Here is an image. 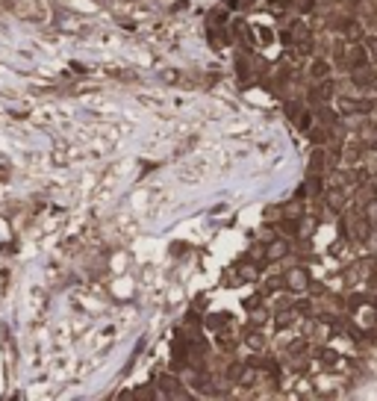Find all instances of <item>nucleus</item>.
<instances>
[{
	"mask_svg": "<svg viewBox=\"0 0 377 401\" xmlns=\"http://www.w3.org/2000/svg\"><path fill=\"white\" fill-rule=\"evenodd\" d=\"M313 3H315V0H301V9H304V12H310V9H313Z\"/></svg>",
	"mask_w": 377,
	"mask_h": 401,
	"instance_id": "obj_23",
	"label": "nucleus"
},
{
	"mask_svg": "<svg viewBox=\"0 0 377 401\" xmlns=\"http://www.w3.org/2000/svg\"><path fill=\"white\" fill-rule=\"evenodd\" d=\"M310 139H313L315 145H324L330 139V133H327V127H315V130H310Z\"/></svg>",
	"mask_w": 377,
	"mask_h": 401,
	"instance_id": "obj_14",
	"label": "nucleus"
},
{
	"mask_svg": "<svg viewBox=\"0 0 377 401\" xmlns=\"http://www.w3.org/2000/svg\"><path fill=\"white\" fill-rule=\"evenodd\" d=\"M339 30H342V33H345L348 38H357V35H360V24H357V21H345V24H342Z\"/></svg>",
	"mask_w": 377,
	"mask_h": 401,
	"instance_id": "obj_15",
	"label": "nucleus"
},
{
	"mask_svg": "<svg viewBox=\"0 0 377 401\" xmlns=\"http://www.w3.org/2000/svg\"><path fill=\"white\" fill-rule=\"evenodd\" d=\"M336 62L348 71H357V68L369 65V53H366V47H360V44H354V47H348V50H339L336 53Z\"/></svg>",
	"mask_w": 377,
	"mask_h": 401,
	"instance_id": "obj_1",
	"label": "nucleus"
},
{
	"mask_svg": "<svg viewBox=\"0 0 377 401\" xmlns=\"http://www.w3.org/2000/svg\"><path fill=\"white\" fill-rule=\"evenodd\" d=\"M242 372H245V366H242V363H230V366H227V381H233V384H239V378H242Z\"/></svg>",
	"mask_w": 377,
	"mask_h": 401,
	"instance_id": "obj_13",
	"label": "nucleus"
},
{
	"mask_svg": "<svg viewBox=\"0 0 377 401\" xmlns=\"http://www.w3.org/2000/svg\"><path fill=\"white\" fill-rule=\"evenodd\" d=\"M280 230H283L286 236H298L301 224H298V218H283V221H280Z\"/></svg>",
	"mask_w": 377,
	"mask_h": 401,
	"instance_id": "obj_11",
	"label": "nucleus"
},
{
	"mask_svg": "<svg viewBox=\"0 0 377 401\" xmlns=\"http://www.w3.org/2000/svg\"><path fill=\"white\" fill-rule=\"evenodd\" d=\"M327 163V157H324V151H315L313 157H310V174H318L321 168Z\"/></svg>",
	"mask_w": 377,
	"mask_h": 401,
	"instance_id": "obj_10",
	"label": "nucleus"
},
{
	"mask_svg": "<svg viewBox=\"0 0 377 401\" xmlns=\"http://www.w3.org/2000/svg\"><path fill=\"white\" fill-rule=\"evenodd\" d=\"M289 254V242L286 239H271L265 248V260H283Z\"/></svg>",
	"mask_w": 377,
	"mask_h": 401,
	"instance_id": "obj_7",
	"label": "nucleus"
},
{
	"mask_svg": "<svg viewBox=\"0 0 377 401\" xmlns=\"http://www.w3.org/2000/svg\"><path fill=\"white\" fill-rule=\"evenodd\" d=\"M310 74H313V80H327V74H330V62L327 59H315L313 65H310Z\"/></svg>",
	"mask_w": 377,
	"mask_h": 401,
	"instance_id": "obj_8",
	"label": "nucleus"
},
{
	"mask_svg": "<svg viewBox=\"0 0 377 401\" xmlns=\"http://www.w3.org/2000/svg\"><path fill=\"white\" fill-rule=\"evenodd\" d=\"M259 41H262V44H268V41H271V38H274V33H271V30H265V27H259Z\"/></svg>",
	"mask_w": 377,
	"mask_h": 401,
	"instance_id": "obj_19",
	"label": "nucleus"
},
{
	"mask_svg": "<svg viewBox=\"0 0 377 401\" xmlns=\"http://www.w3.org/2000/svg\"><path fill=\"white\" fill-rule=\"evenodd\" d=\"M333 92H336V86H333V80H321L315 89H310V103H315V106H321V103H327V100L333 98Z\"/></svg>",
	"mask_w": 377,
	"mask_h": 401,
	"instance_id": "obj_3",
	"label": "nucleus"
},
{
	"mask_svg": "<svg viewBox=\"0 0 377 401\" xmlns=\"http://www.w3.org/2000/svg\"><path fill=\"white\" fill-rule=\"evenodd\" d=\"M366 50H369L372 56H377V35H372V38H366Z\"/></svg>",
	"mask_w": 377,
	"mask_h": 401,
	"instance_id": "obj_20",
	"label": "nucleus"
},
{
	"mask_svg": "<svg viewBox=\"0 0 377 401\" xmlns=\"http://www.w3.org/2000/svg\"><path fill=\"white\" fill-rule=\"evenodd\" d=\"M351 80H354V86H360V89H372L377 83V77H375V71L369 65H363V68H357V71H351Z\"/></svg>",
	"mask_w": 377,
	"mask_h": 401,
	"instance_id": "obj_6",
	"label": "nucleus"
},
{
	"mask_svg": "<svg viewBox=\"0 0 377 401\" xmlns=\"http://www.w3.org/2000/svg\"><path fill=\"white\" fill-rule=\"evenodd\" d=\"M268 3H271V6H274L277 12H283V9H289V0H268Z\"/></svg>",
	"mask_w": 377,
	"mask_h": 401,
	"instance_id": "obj_21",
	"label": "nucleus"
},
{
	"mask_svg": "<svg viewBox=\"0 0 377 401\" xmlns=\"http://www.w3.org/2000/svg\"><path fill=\"white\" fill-rule=\"evenodd\" d=\"M301 112H304V106H301V103H298V100H289V103H286V115H289V118H292V121H295V118H298V115H301Z\"/></svg>",
	"mask_w": 377,
	"mask_h": 401,
	"instance_id": "obj_16",
	"label": "nucleus"
},
{
	"mask_svg": "<svg viewBox=\"0 0 377 401\" xmlns=\"http://www.w3.org/2000/svg\"><path fill=\"white\" fill-rule=\"evenodd\" d=\"M245 342H248V348H253V351H259V348H262V342H265V339H262V334H259V331H256V328H251V331H248V334H245Z\"/></svg>",
	"mask_w": 377,
	"mask_h": 401,
	"instance_id": "obj_9",
	"label": "nucleus"
},
{
	"mask_svg": "<svg viewBox=\"0 0 377 401\" xmlns=\"http://www.w3.org/2000/svg\"><path fill=\"white\" fill-rule=\"evenodd\" d=\"M375 106V100H351V98H339V112L342 115H357V112H369Z\"/></svg>",
	"mask_w": 377,
	"mask_h": 401,
	"instance_id": "obj_4",
	"label": "nucleus"
},
{
	"mask_svg": "<svg viewBox=\"0 0 377 401\" xmlns=\"http://www.w3.org/2000/svg\"><path fill=\"white\" fill-rule=\"evenodd\" d=\"M283 283H286V289H292V292H304V289H310V274H307L304 268H289V271L283 274Z\"/></svg>",
	"mask_w": 377,
	"mask_h": 401,
	"instance_id": "obj_2",
	"label": "nucleus"
},
{
	"mask_svg": "<svg viewBox=\"0 0 377 401\" xmlns=\"http://www.w3.org/2000/svg\"><path fill=\"white\" fill-rule=\"evenodd\" d=\"M227 325H230V313H209V316H203V328L212 331V334L227 331Z\"/></svg>",
	"mask_w": 377,
	"mask_h": 401,
	"instance_id": "obj_5",
	"label": "nucleus"
},
{
	"mask_svg": "<svg viewBox=\"0 0 377 401\" xmlns=\"http://www.w3.org/2000/svg\"><path fill=\"white\" fill-rule=\"evenodd\" d=\"M245 307H248V310H256V307H262V295H251V298L245 301Z\"/></svg>",
	"mask_w": 377,
	"mask_h": 401,
	"instance_id": "obj_18",
	"label": "nucleus"
},
{
	"mask_svg": "<svg viewBox=\"0 0 377 401\" xmlns=\"http://www.w3.org/2000/svg\"><path fill=\"white\" fill-rule=\"evenodd\" d=\"M286 283H283V277H268L265 280V292H277V289H283Z\"/></svg>",
	"mask_w": 377,
	"mask_h": 401,
	"instance_id": "obj_17",
	"label": "nucleus"
},
{
	"mask_svg": "<svg viewBox=\"0 0 377 401\" xmlns=\"http://www.w3.org/2000/svg\"><path fill=\"white\" fill-rule=\"evenodd\" d=\"M333 3H339V0H333Z\"/></svg>",
	"mask_w": 377,
	"mask_h": 401,
	"instance_id": "obj_24",
	"label": "nucleus"
},
{
	"mask_svg": "<svg viewBox=\"0 0 377 401\" xmlns=\"http://www.w3.org/2000/svg\"><path fill=\"white\" fill-rule=\"evenodd\" d=\"M327 203H330L333 209H342V203H345L342 192H339V189H330V192H327Z\"/></svg>",
	"mask_w": 377,
	"mask_h": 401,
	"instance_id": "obj_12",
	"label": "nucleus"
},
{
	"mask_svg": "<svg viewBox=\"0 0 377 401\" xmlns=\"http://www.w3.org/2000/svg\"><path fill=\"white\" fill-rule=\"evenodd\" d=\"M321 360H324V363H333V360H336V354H333V351H321Z\"/></svg>",
	"mask_w": 377,
	"mask_h": 401,
	"instance_id": "obj_22",
	"label": "nucleus"
}]
</instances>
